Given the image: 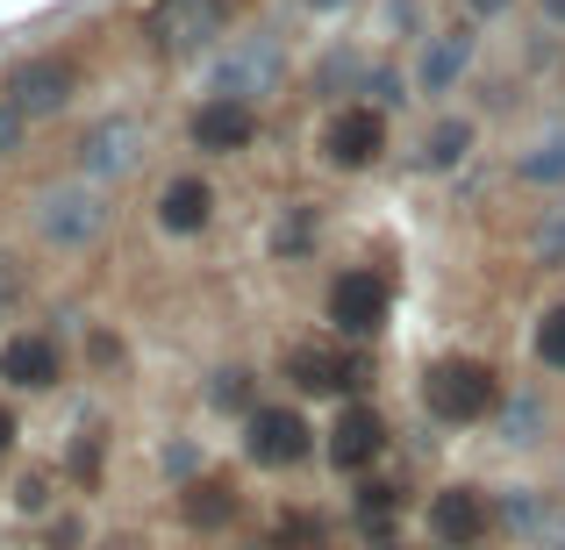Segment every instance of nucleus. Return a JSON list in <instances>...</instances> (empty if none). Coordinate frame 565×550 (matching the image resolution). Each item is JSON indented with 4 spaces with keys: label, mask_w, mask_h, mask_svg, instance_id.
<instances>
[{
    "label": "nucleus",
    "mask_w": 565,
    "mask_h": 550,
    "mask_svg": "<svg viewBox=\"0 0 565 550\" xmlns=\"http://www.w3.org/2000/svg\"><path fill=\"white\" fill-rule=\"evenodd\" d=\"M166 465L180 472V479H193V451H186V443H172V451H166Z\"/></svg>",
    "instance_id": "31"
},
{
    "label": "nucleus",
    "mask_w": 565,
    "mask_h": 550,
    "mask_svg": "<svg viewBox=\"0 0 565 550\" xmlns=\"http://www.w3.org/2000/svg\"><path fill=\"white\" fill-rule=\"evenodd\" d=\"M207 215H215L207 180H172L166 193H158V229H166V236H201Z\"/></svg>",
    "instance_id": "15"
},
{
    "label": "nucleus",
    "mask_w": 565,
    "mask_h": 550,
    "mask_svg": "<svg viewBox=\"0 0 565 550\" xmlns=\"http://www.w3.org/2000/svg\"><path fill=\"white\" fill-rule=\"evenodd\" d=\"M230 29V0H158L151 8V43L166 57H193L207 43H222Z\"/></svg>",
    "instance_id": "2"
},
{
    "label": "nucleus",
    "mask_w": 565,
    "mask_h": 550,
    "mask_svg": "<svg viewBox=\"0 0 565 550\" xmlns=\"http://www.w3.org/2000/svg\"><path fill=\"white\" fill-rule=\"evenodd\" d=\"M537 258H544V265H565V207L552 215V229L537 236Z\"/></svg>",
    "instance_id": "27"
},
{
    "label": "nucleus",
    "mask_w": 565,
    "mask_h": 550,
    "mask_svg": "<svg viewBox=\"0 0 565 550\" xmlns=\"http://www.w3.org/2000/svg\"><path fill=\"white\" fill-rule=\"evenodd\" d=\"M466 65H472V36H466V29L437 36V43L423 51V94H451V86H458V72H466Z\"/></svg>",
    "instance_id": "17"
},
{
    "label": "nucleus",
    "mask_w": 565,
    "mask_h": 550,
    "mask_svg": "<svg viewBox=\"0 0 565 550\" xmlns=\"http://www.w3.org/2000/svg\"><path fill=\"white\" fill-rule=\"evenodd\" d=\"M537 358L552 371H565V308H552V315L537 322Z\"/></svg>",
    "instance_id": "22"
},
{
    "label": "nucleus",
    "mask_w": 565,
    "mask_h": 550,
    "mask_svg": "<svg viewBox=\"0 0 565 550\" xmlns=\"http://www.w3.org/2000/svg\"><path fill=\"white\" fill-rule=\"evenodd\" d=\"M207 400H215L222 414H230V408H250V371H215V386H207Z\"/></svg>",
    "instance_id": "23"
},
{
    "label": "nucleus",
    "mask_w": 565,
    "mask_h": 550,
    "mask_svg": "<svg viewBox=\"0 0 565 550\" xmlns=\"http://www.w3.org/2000/svg\"><path fill=\"white\" fill-rule=\"evenodd\" d=\"M244 451H250V465L279 472V465H301L316 443H308V422H301L294 408H250V422H244Z\"/></svg>",
    "instance_id": "6"
},
{
    "label": "nucleus",
    "mask_w": 565,
    "mask_h": 550,
    "mask_svg": "<svg viewBox=\"0 0 565 550\" xmlns=\"http://www.w3.org/2000/svg\"><path fill=\"white\" fill-rule=\"evenodd\" d=\"M466 8H472V14H501V8H509V0H466Z\"/></svg>",
    "instance_id": "33"
},
{
    "label": "nucleus",
    "mask_w": 565,
    "mask_h": 550,
    "mask_svg": "<svg viewBox=\"0 0 565 550\" xmlns=\"http://www.w3.org/2000/svg\"><path fill=\"white\" fill-rule=\"evenodd\" d=\"M466 151H472V122H437V129H429V143H423V165L429 172H451Z\"/></svg>",
    "instance_id": "19"
},
{
    "label": "nucleus",
    "mask_w": 565,
    "mask_h": 550,
    "mask_svg": "<svg viewBox=\"0 0 565 550\" xmlns=\"http://www.w3.org/2000/svg\"><path fill=\"white\" fill-rule=\"evenodd\" d=\"M180 515H186V529H230V522H236V486H222V479H186Z\"/></svg>",
    "instance_id": "16"
},
{
    "label": "nucleus",
    "mask_w": 565,
    "mask_h": 550,
    "mask_svg": "<svg viewBox=\"0 0 565 550\" xmlns=\"http://www.w3.org/2000/svg\"><path fill=\"white\" fill-rule=\"evenodd\" d=\"M258 137V115L244 108V100H201V108H193V143H201V151H215V158H230V151H244V143Z\"/></svg>",
    "instance_id": "10"
},
{
    "label": "nucleus",
    "mask_w": 565,
    "mask_h": 550,
    "mask_svg": "<svg viewBox=\"0 0 565 550\" xmlns=\"http://www.w3.org/2000/svg\"><path fill=\"white\" fill-rule=\"evenodd\" d=\"M515 180H530V186H558V180H565V129L537 137L523 158H515Z\"/></svg>",
    "instance_id": "18"
},
{
    "label": "nucleus",
    "mask_w": 565,
    "mask_h": 550,
    "mask_svg": "<svg viewBox=\"0 0 565 550\" xmlns=\"http://www.w3.org/2000/svg\"><path fill=\"white\" fill-rule=\"evenodd\" d=\"M0 379L22 386V393L57 386V344L51 336H8V344H0Z\"/></svg>",
    "instance_id": "13"
},
{
    "label": "nucleus",
    "mask_w": 565,
    "mask_h": 550,
    "mask_svg": "<svg viewBox=\"0 0 565 550\" xmlns=\"http://www.w3.org/2000/svg\"><path fill=\"white\" fill-rule=\"evenodd\" d=\"M330 86H365V65L351 51H330L322 57V94H330Z\"/></svg>",
    "instance_id": "24"
},
{
    "label": "nucleus",
    "mask_w": 565,
    "mask_h": 550,
    "mask_svg": "<svg viewBox=\"0 0 565 550\" xmlns=\"http://www.w3.org/2000/svg\"><path fill=\"white\" fill-rule=\"evenodd\" d=\"M501 522H509V529H537V500H530V494H509V500H501Z\"/></svg>",
    "instance_id": "26"
},
{
    "label": "nucleus",
    "mask_w": 565,
    "mask_h": 550,
    "mask_svg": "<svg viewBox=\"0 0 565 550\" xmlns=\"http://www.w3.org/2000/svg\"><path fill=\"white\" fill-rule=\"evenodd\" d=\"M380 451H386V422L373 408H344L337 414V429H330V465L337 472H365Z\"/></svg>",
    "instance_id": "11"
},
{
    "label": "nucleus",
    "mask_w": 565,
    "mask_h": 550,
    "mask_svg": "<svg viewBox=\"0 0 565 550\" xmlns=\"http://www.w3.org/2000/svg\"><path fill=\"white\" fill-rule=\"evenodd\" d=\"M0 451H14V414L0 408Z\"/></svg>",
    "instance_id": "32"
},
{
    "label": "nucleus",
    "mask_w": 565,
    "mask_h": 550,
    "mask_svg": "<svg viewBox=\"0 0 565 550\" xmlns=\"http://www.w3.org/2000/svg\"><path fill=\"white\" fill-rule=\"evenodd\" d=\"M279 72H287V57H279L273 36H236L230 51H222V65H215V94L250 108V100H265L279 86Z\"/></svg>",
    "instance_id": "4"
},
{
    "label": "nucleus",
    "mask_w": 565,
    "mask_h": 550,
    "mask_svg": "<svg viewBox=\"0 0 565 550\" xmlns=\"http://www.w3.org/2000/svg\"><path fill=\"white\" fill-rule=\"evenodd\" d=\"M365 94H373V108H394V100H408L394 72H365Z\"/></svg>",
    "instance_id": "28"
},
{
    "label": "nucleus",
    "mask_w": 565,
    "mask_h": 550,
    "mask_svg": "<svg viewBox=\"0 0 565 550\" xmlns=\"http://www.w3.org/2000/svg\"><path fill=\"white\" fill-rule=\"evenodd\" d=\"M287 379L301 386V393H344L359 371H351V358H337L330 344H294L287 351Z\"/></svg>",
    "instance_id": "14"
},
{
    "label": "nucleus",
    "mask_w": 565,
    "mask_h": 550,
    "mask_svg": "<svg viewBox=\"0 0 565 550\" xmlns=\"http://www.w3.org/2000/svg\"><path fill=\"white\" fill-rule=\"evenodd\" d=\"M72 472H79V479H94V472H100V436H79V451H72Z\"/></svg>",
    "instance_id": "29"
},
{
    "label": "nucleus",
    "mask_w": 565,
    "mask_h": 550,
    "mask_svg": "<svg viewBox=\"0 0 565 550\" xmlns=\"http://www.w3.org/2000/svg\"><path fill=\"white\" fill-rule=\"evenodd\" d=\"M273 244H279V258H301V250L316 244V215H308V207H294V215L279 222V236H273Z\"/></svg>",
    "instance_id": "21"
},
{
    "label": "nucleus",
    "mask_w": 565,
    "mask_h": 550,
    "mask_svg": "<svg viewBox=\"0 0 565 550\" xmlns=\"http://www.w3.org/2000/svg\"><path fill=\"white\" fill-rule=\"evenodd\" d=\"M137 143H143V129L137 122H100L94 137L79 143V165H86V180H122V172H137Z\"/></svg>",
    "instance_id": "12"
},
{
    "label": "nucleus",
    "mask_w": 565,
    "mask_h": 550,
    "mask_svg": "<svg viewBox=\"0 0 565 550\" xmlns=\"http://www.w3.org/2000/svg\"><path fill=\"white\" fill-rule=\"evenodd\" d=\"M429 537L444 550H472L487 537V494L480 486H444L437 500H429Z\"/></svg>",
    "instance_id": "8"
},
{
    "label": "nucleus",
    "mask_w": 565,
    "mask_h": 550,
    "mask_svg": "<svg viewBox=\"0 0 565 550\" xmlns=\"http://www.w3.org/2000/svg\"><path fill=\"white\" fill-rule=\"evenodd\" d=\"M423 400H429L437 422L466 429V422H487V414H494L501 379L480 358H437V365H429V379H423Z\"/></svg>",
    "instance_id": "1"
},
{
    "label": "nucleus",
    "mask_w": 565,
    "mask_h": 550,
    "mask_svg": "<svg viewBox=\"0 0 565 550\" xmlns=\"http://www.w3.org/2000/svg\"><path fill=\"white\" fill-rule=\"evenodd\" d=\"M36 229H43V244H57V250H86L108 229V201H100V186H57V193L36 201Z\"/></svg>",
    "instance_id": "3"
},
{
    "label": "nucleus",
    "mask_w": 565,
    "mask_h": 550,
    "mask_svg": "<svg viewBox=\"0 0 565 550\" xmlns=\"http://www.w3.org/2000/svg\"><path fill=\"white\" fill-rule=\"evenodd\" d=\"M22 129H29V115L14 108L8 94H0V158H14V151H22Z\"/></svg>",
    "instance_id": "25"
},
{
    "label": "nucleus",
    "mask_w": 565,
    "mask_h": 550,
    "mask_svg": "<svg viewBox=\"0 0 565 550\" xmlns=\"http://www.w3.org/2000/svg\"><path fill=\"white\" fill-rule=\"evenodd\" d=\"M330 322L351 336H373L386 322V279L380 272H337L330 287Z\"/></svg>",
    "instance_id": "9"
},
{
    "label": "nucleus",
    "mask_w": 565,
    "mask_h": 550,
    "mask_svg": "<svg viewBox=\"0 0 565 550\" xmlns=\"http://www.w3.org/2000/svg\"><path fill=\"white\" fill-rule=\"evenodd\" d=\"M0 94H8L29 122H43V115H57L72 100V65H65V57H29V65L8 72V86H0Z\"/></svg>",
    "instance_id": "7"
},
{
    "label": "nucleus",
    "mask_w": 565,
    "mask_h": 550,
    "mask_svg": "<svg viewBox=\"0 0 565 550\" xmlns=\"http://www.w3.org/2000/svg\"><path fill=\"white\" fill-rule=\"evenodd\" d=\"M380 151H386V115L380 108H344V115L322 122V158H330L337 172L380 165Z\"/></svg>",
    "instance_id": "5"
},
{
    "label": "nucleus",
    "mask_w": 565,
    "mask_h": 550,
    "mask_svg": "<svg viewBox=\"0 0 565 550\" xmlns=\"http://www.w3.org/2000/svg\"><path fill=\"white\" fill-rule=\"evenodd\" d=\"M394 508H401V494H394V486H359V522L373 529V537H386Z\"/></svg>",
    "instance_id": "20"
},
{
    "label": "nucleus",
    "mask_w": 565,
    "mask_h": 550,
    "mask_svg": "<svg viewBox=\"0 0 565 550\" xmlns=\"http://www.w3.org/2000/svg\"><path fill=\"white\" fill-rule=\"evenodd\" d=\"M308 8H337V0H308Z\"/></svg>",
    "instance_id": "35"
},
{
    "label": "nucleus",
    "mask_w": 565,
    "mask_h": 550,
    "mask_svg": "<svg viewBox=\"0 0 565 550\" xmlns=\"http://www.w3.org/2000/svg\"><path fill=\"white\" fill-rule=\"evenodd\" d=\"M14 500H22V508H29V515H36V508H43V500H51V479H43V472H29V479H22V494H14Z\"/></svg>",
    "instance_id": "30"
},
{
    "label": "nucleus",
    "mask_w": 565,
    "mask_h": 550,
    "mask_svg": "<svg viewBox=\"0 0 565 550\" xmlns=\"http://www.w3.org/2000/svg\"><path fill=\"white\" fill-rule=\"evenodd\" d=\"M544 14H552V22L565 29V0H544Z\"/></svg>",
    "instance_id": "34"
}]
</instances>
